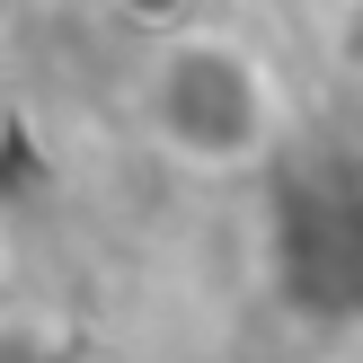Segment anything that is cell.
<instances>
[{"label": "cell", "instance_id": "cell-1", "mask_svg": "<svg viewBox=\"0 0 363 363\" xmlns=\"http://www.w3.org/2000/svg\"><path fill=\"white\" fill-rule=\"evenodd\" d=\"M133 124L186 177H248L293 133V80H284V62L248 27L195 18V27L142 45V62H133Z\"/></svg>", "mask_w": 363, "mask_h": 363}, {"label": "cell", "instance_id": "cell-2", "mask_svg": "<svg viewBox=\"0 0 363 363\" xmlns=\"http://www.w3.org/2000/svg\"><path fill=\"white\" fill-rule=\"evenodd\" d=\"M106 18H116L133 45H160V35H177V27H195V18H213L204 0H98Z\"/></svg>", "mask_w": 363, "mask_h": 363}]
</instances>
